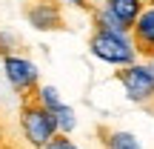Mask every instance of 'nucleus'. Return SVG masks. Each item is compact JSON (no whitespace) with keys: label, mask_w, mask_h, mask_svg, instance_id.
<instances>
[{"label":"nucleus","mask_w":154,"mask_h":149,"mask_svg":"<svg viewBox=\"0 0 154 149\" xmlns=\"http://www.w3.org/2000/svg\"><path fill=\"white\" fill-rule=\"evenodd\" d=\"M20 129H23V138L34 149H43L57 135V121H54V115H51L49 109H43V106L37 103V92H34L32 98H23Z\"/></svg>","instance_id":"1"},{"label":"nucleus","mask_w":154,"mask_h":149,"mask_svg":"<svg viewBox=\"0 0 154 149\" xmlns=\"http://www.w3.org/2000/svg\"><path fill=\"white\" fill-rule=\"evenodd\" d=\"M88 49L94 57L111 63V66H128L134 63V46L126 34L117 32H103V29H94L91 40H88Z\"/></svg>","instance_id":"2"},{"label":"nucleus","mask_w":154,"mask_h":149,"mask_svg":"<svg viewBox=\"0 0 154 149\" xmlns=\"http://www.w3.org/2000/svg\"><path fill=\"white\" fill-rule=\"evenodd\" d=\"M117 80L126 89L128 100L154 109V72H149V66L128 63V66H123L120 72H117Z\"/></svg>","instance_id":"3"},{"label":"nucleus","mask_w":154,"mask_h":149,"mask_svg":"<svg viewBox=\"0 0 154 149\" xmlns=\"http://www.w3.org/2000/svg\"><path fill=\"white\" fill-rule=\"evenodd\" d=\"M23 15H26L29 26H34L37 32H63L66 29L60 0H23Z\"/></svg>","instance_id":"4"},{"label":"nucleus","mask_w":154,"mask_h":149,"mask_svg":"<svg viewBox=\"0 0 154 149\" xmlns=\"http://www.w3.org/2000/svg\"><path fill=\"white\" fill-rule=\"evenodd\" d=\"M3 72L9 77V83L20 92V98H32L40 89L37 66L32 60H26V57H20V55H6L3 57Z\"/></svg>","instance_id":"5"},{"label":"nucleus","mask_w":154,"mask_h":149,"mask_svg":"<svg viewBox=\"0 0 154 149\" xmlns=\"http://www.w3.org/2000/svg\"><path fill=\"white\" fill-rule=\"evenodd\" d=\"M131 46H134V55H143V57H154V9L149 6V9L140 11V17L134 20L131 26Z\"/></svg>","instance_id":"6"},{"label":"nucleus","mask_w":154,"mask_h":149,"mask_svg":"<svg viewBox=\"0 0 154 149\" xmlns=\"http://www.w3.org/2000/svg\"><path fill=\"white\" fill-rule=\"evenodd\" d=\"M106 11H109L126 32H131L134 20H137L140 11H143V0H106Z\"/></svg>","instance_id":"7"},{"label":"nucleus","mask_w":154,"mask_h":149,"mask_svg":"<svg viewBox=\"0 0 154 149\" xmlns=\"http://www.w3.org/2000/svg\"><path fill=\"white\" fill-rule=\"evenodd\" d=\"M97 141L103 149H143L140 141L134 138L131 132H123V129H111L106 123L97 126Z\"/></svg>","instance_id":"8"},{"label":"nucleus","mask_w":154,"mask_h":149,"mask_svg":"<svg viewBox=\"0 0 154 149\" xmlns=\"http://www.w3.org/2000/svg\"><path fill=\"white\" fill-rule=\"evenodd\" d=\"M37 103L43 106V109H49V112H57L63 106V100H60V95H57L54 86H40L37 89Z\"/></svg>","instance_id":"9"},{"label":"nucleus","mask_w":154,"mask_h":149,"mask_svg":"<svg viewBox=\"0 0 154 149\" xmlns=\"http://www.w3.org/2000/svg\"><path fill=\"white\" fill-rule=\"evenodd\" d=\"M51 115H54V121H57V135H69L74 129V112L69 109L66 103H63L57 112H51Z\"/></svg>","instance_id":"10"},{"label":"nucleus","mask_w":154,"mask_h":149,"mask_svg":"<svg viewBox=\"0 0 154 149\" xmlns=\"http://www.w3.org/2000/svg\"><path fill=\"white\" fill-rule=\"evenodd\" d=\"M43 149H77V144L69 138V135H54V138H51Z\"/></svg>","instance_id":"11"},{"label":"nucleus","mask_w":154,"mask_h":149,"mask_svg":"<svg viewBox=\"0 0 154 149\" xmlns=\"http://www.w3.org/2000/svg\"><path fill=\"white\" fill-rule=\"evenodd\" d=\"M63 3H74V6H80V9H86V11H94V6L88 3V0H63Z\"/></svg>","instance_id":"12"},{"label":"nucleus","mask_w":154,"mask_h":149,"mask_svg":"<svg viewBox=\"0 0 154 149\" xmlns=\"http://www.w3.org/2000/svg\"><path fill=\"white\" fill-rule=\"evenodd\" d=\"M149 72H154V57H151V66H149Z\"/></svg>","instance_id":"13"},{"label":"nucleus","mask_w":154,"mask_h":149,"mask_svg":"<svg viewBox=\"0 0 154 149\" xmlns=\"http://www.w3.org/2000/svg\"><path fill=\"white\" fill-rule=\"evenodd\" d=\"M151 9H154V0H151Z\"/></svg>","instance_id":"14"},{"label":"nucleus","mask_w":154,"mask_h":149,"mask_svg":"<svg viewBox=\"0 0 154 149\" xmlns=\"http://www.w3.org/2000/svg\"><path fill=\"white\" fill-rule=\"evenodd\" d=\"M0 146H3V141H0Z\"/></svg>","instance_id":"15"}]
</instances>
